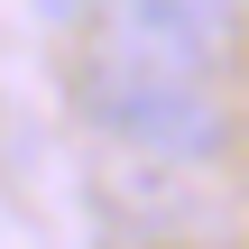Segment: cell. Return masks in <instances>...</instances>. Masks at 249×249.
Listing matches in <instances>:
<instances>
[{
  "label": "cell",
  "instance_id": "6da1fadb",
  "mask_svg": "<svg viewBox=\"0 0 249 249\" xmlns=\"http://www.w3.org/2000/svg\"><path fill=\"white\" fill-rule=\"evenodd\" d=\"M240 0H102L92 9V55L111 74H166V83H213L231 65Z\"/></svg>",
  "mask_w": 249,
  "mask_h": 249
},
{
  "label": "cell",
  "instance_id": "7a4b0ae2",
  "mask_svg": "<svg viewBox=\"0 0 249 249\" xmlns=\"http://www.w3.org/2000/svg\"><path fill=\"white\" fill-rule=\"evenodd\" d=\"M83 120H92L111 148H157V157H185V166H213V157L231 148L222 92H213V83H166V74L83 65Z\"/></svg>",
  "mask_w": 249,
  "mask_h": 249
},
{
  "label": "cell",
  "instance_id": "3957f363",
  "mask_svg": "<svg viewBox=\"0 0 249 249\" xmlns=\"http://www.w3.org/2000/svg\"><path fill=\"white\" fill-rule=\"evenodd\" d=\"M92 194L120 231H148V240H194L222 213L213 166H185V157H157V148H111V139L92 157Z\"/></svg>",
  "mask_w": 249,
  "mask_h": 249
}]
</instances>
